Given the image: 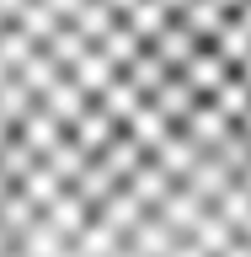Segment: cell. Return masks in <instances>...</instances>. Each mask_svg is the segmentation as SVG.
<instances>
[{
	"label": "cell",
	"mask_w": 251,
	"mask_h": 257,
	"mask_svg": "<svg viewBox=\"0 0 251 257\" xmlns=\"http://www.w3.org/2000/svg\"><path fill=\"white\" fill-rule=\"evenodd\" d=\"M0 257H251V0H0Z\"/></svg>",
	"instance_id": "1"
}]
</instances>
